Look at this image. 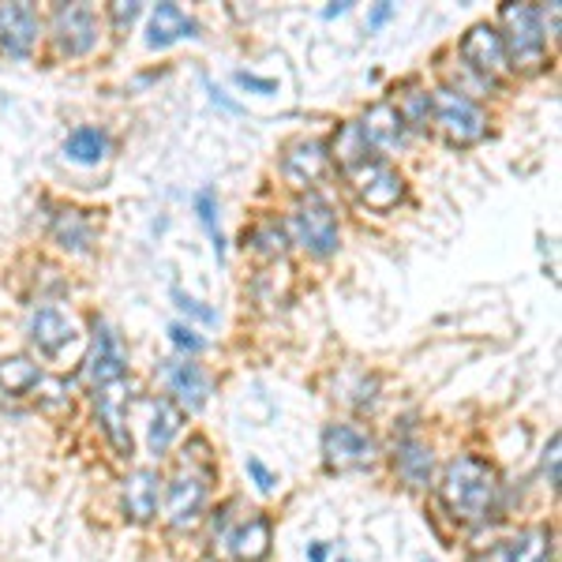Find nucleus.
<instances>
[{"label": "nucleus", "mask_w": 562, "mask_h": 562, "mask_svg": "<svg viewBox=\"0 0 562 562\" xmlns=\"http://www.w3.org/2000/svg\"><path fill=\"white\" fill-rule=\"evenodd\" d=\"M217 465L211 454V442L195 439L180 450L177 469L166 480V492H161V514H166V525L173 532H188L203 521L206 503H211V487H214Z\"/></svg>", "instance_id": "1"}, {"label": "nucleus", "mask_w": 562, "mask_h": 562, "mask_svg": "<svg viewBox=\"0 0 562 562\" xmlns=\"http://www.w3.org/2000/svg\"><path fill=\"white\" fill-rule=\"evenodd\" d=\"M498 473L476 454H458L439 476V498L447 514L461 525H484L498 506Z\"/></svg>", "instance_id": "2"}, {"label": "nucleus", "mask_w": 562, "mask_h": 562, "mask_svg": "<svg viewBox=\"0 0 562 562\" xmlns=\"http://www.w3.org/2000/svg\"><path fill=\"white\" fill-rule=\"evenodd\" d=\"M237 503H229L225 510H217L214 525V555L233 559V562H267L270 543H274V521L262 510H248L244 518H233Z\"/></svg>", "instance_id": "3"}, {"label": "nucleus", "mask_w": 562, "mask_h": 562, "mask_svg": "<svg viewBox=\"0 0 562 562\" xmlns=\"http://www.w3.org/2000/svg\"><path fill=\"white\" fill-rule=\"evenodd\" d=\"M503 20V49H506V65L518 71H540L543 57H548V34L540 26V8L532 4H503L498 12Z\"/></svg>", "instance_id": "4"}, {"label": "nucleus", "mask_w": 562, "mask_h": 562, "mask_svg": "<svg viewBox=\"0 0 562 562\" xmlns=\"http://www.w3.org/2000/svg\"><path fill=\"white\" fill-rule=\"evenodd\" d=\"M431 116L439 124V132L447 135V143L454 147H473L487 135V116L465 90L454 87H439L431 94Z\"/></svg>", "instance_id": "5"}, {"label": "nucleus", "mask_w": 562, "mask_h": 562, "mask_svg": "<svg viewBox=\"0 0 562 562\" xmlns=\"http://www.w3.org/2000/svg\"><path fill=\"white\" fill-rule=\"evenodd\" d=\"M379 458V442L368 428L352 420H334L323 428V465L330 473H360Z\"/></svg>", "instance_id": "6"}, {"label": "nucleus", "mask_w": 562, "mask_h": 562, "mask_svg": "<svg viewBox=\"0 0 562 562\" xmlns=\"http://www.w3.org/2000/svg\"><path fill=\"white\" fill-rule=\"evenodd\" d=\"M289 233H293V240L315 259L334 256L341 240L338 214H334V206L319 195H304L301 203L293 206V214H289Z\"/></svg>", "instance_id": "7"}, {"label": "nucleus", "mask_w": 562, "mask_h": 562, "mask_svg": "<svg viewBox=\"0 0 562 562\" xmlns=\"http://www.w3.org/2000/svg\"><path fill=\"white\" fill-rule=\"evenodd\" d=\"M346 177H349V188L357 192L360 203L371 206V211H379V214L394 211V206L405 199L402 173H397L386 158H379V154H371V158H364L360 166L346 169Z\"/></svg>", "instance_id": "8"}, {"label": "nucleus", "mask_w": 562, "mask_h": 562, "mask_svg": "<svg viewBox=\"0 0 562 562\" xmlns=\"http://www.w3.org/2000/svg\"><path fill=\"white\" fill-rule=\"evenodd\" d=\"M124 371H128V352H124L121 334L102 315H90V352L83 360V379L94 390H102L109 383H121Z\"/></svg>", "instance_id": "9"}, {"label": "nucleus", "mask_w": 562, "mask_h": 562, "mask_svg": "<svg viewBox=\"0 0 562 562\" xmlns=\"http://www.w3.org/2000/svg\"><path fill=\"white\" fill-rule=\"evenodd\" d=\"M49 38L65 57H87L98 45V15L87 4H57L49 12Z\"/></svg>", "instance_id": "10"}, {"label": "nucleus", "mask_w": 562, "mask_h": 562, "mask_svg": "<svg viewBox=\"0 0 562 562\" xmlns=\"http://www.w3.org/2000/svg\"><path fill=\"white\" fill-rule=\"evenodd\" d=\"M281 173L293 188H312L330 173V147L319 135H301L281 150Z\"/></svg>", "instance_id": "11"}, {"label": "nucleus", "mask_w": 562, "mask_h": 562, "mask_svg": "<svg viewBox=\"0 0 562 562\" xmlns=\"http://www.w3.org/2000/svg\"><path fill=\"white\" fill-rule=\"evenodd\" d=\"M94 413H98V424H102L109 447L116 450L121 458H132V394L124 390V379L121 383H109L102 390H94Z\"/></svg>", "instance_id": "12"}, {"label": "nucleus", "mask_w": 562, "mask_h": 562, "mask_svg": "<svg viewBox=\"0 0 562 562\" xmlns=\"http://www.w3.org/2000/svg\"><path fill=\"white\" fill-rule=\"evenodd\" d=\"M161 492H166V476L158 469L143 465L132 469L121 484V510L132 525H147L161 514Z\"/></svg>", "instance_id": "13"}, {"label": "nucleus", "mask_w": 562, "mask_h": 562, "mask_svg": "<svg viewBox=\"0 0 562 562\" xmlns=\"http://www.w3.org/2000/svg\"><path fill=\"white\" fill-rule=\"evenodd\" d=\"M161 383L169 390V402L180 413H199L211 397V375L195 364V360H166L158 368Z\"/></svg>", "instance_id": "14"}, {"label": "nucleus", "mask_w": 562, "mask_h": 562, "mask_svg": "<svg viewBox=\"0 0 562 562\" xmlns=\"http://www.w3.org/2000/svg\"><path fill=\"white\" fill-rule=\"evenodd\" d=\"M461 60H465L469 68L476 71V76H484L487 83H495V79L506 76V49H503V38H498V31L492 23H476L469 26V34L461 38Z\"/></svg>", "instance_id": "15"}, {"label": "nucleus", "mask_w": 562, "mask_h": 562, "mask_svg": "<svg viewBox=\"0 0 562 562\" xmlns=\"http://www.w3.org/2000/svg\"><path fill=\"white\" fill-rule=\"evenodd\" d=\"M390 461H394V473L402 476V484L416 487V492L435 484V454L416 431H405L402 439H394Z\"/></svg>", "instance_id": "16"}, {"label": "nucleus", "mask_w": 562, "mask_h": 562, "mask_svg": "<svg viewBox=\"0 0 562 562\" xmlns=\"http://www.w3.org/2000/svg\"><path fill=\"white\" fill-rule=\"evenodd\" d=\"M42 20L31 4H0V49L15 60H26L38 42Z\"/></svg>", "instance_id": "17"}, {"label": "nucleus", "mask_w": 562, "mask_h": 562, "mask_svg": "<svg viewBox=\"0 0 562 562\" xmlns=\"http://www.w3.org/2000/svg\"><path fill=\"white\" fill-rule=\"evenodd\" d=\"M26 334H31V341L38 346V352H45V357H60V352L76 341V323H71V315L60 312L57 304H42L31 312Z\"/></svg>", "instance_id": "18"}, {"label": "nucleus", "mask_w": 562, "mask_h": 562, "mask_svg": "<svg viewBox=\"0 0 562 562\" xmlns=\"http://www.w3.org/2000/svg\"><path fill=\"white\" fill-rule=\"evenodd\" d=\"M49 237L65 251H71V256H90L98 244V229L87 211H76V206H53Z\"/></svg>", "instance_id": "19"}, {"label": "nucleus", "mask_w": 562, "mask_h": 562, "mask_svg": "<svg viewBox=\"0 0 562 562\" xmlns=\"http://www.w3.org/2000/svg\"><path fill=\"white\" fill-rule=\"evenodd\" d=\"M360 132H364L371 150H397L405 147V135H409V124L402 121L394 102H375L368 105L364 121H357Z\"/></svg>", "instance_id": "20"}, {"label": "nucleus", "mask_w": 562, "mask_h": 562, "mask_svg": "<svg viewBox=\"0 0 562 562\" xmlns=\"http://www.w3.org/2000/svg\"><path fill=\"white\" fill-rule=\"evenodd\" d=\"M503 562H555V529L548 525H525L506 543H498Z\"/></svg>", "instance_id": "21"}, {"label": "nucleus", "mask_w": 562, "mask_h": 562, "mask_svg": "<svg viewBox=\"0 0 562 562\" xmlns=\"http://www.w3.org/2000/svg\"><path fill=\"white\" fill-rule=\"evenodd\" d=\"M143 409H147V450L154 458H166L180 428H184V413L169 397H150V402H143Z\"/></svg>", "instance_id": "22"}, {"label": "nucleus", "mask_w": 562, "mask_h": 562, "mask_svg": "<svg viewBox=\"0 0 562 562\" xmlns=\"http://www.w3.org/2000/svg\"><path fill=\"white\" fill-rule=\"evenodd\" d=\"M195 34H199V23L192 15L180 12L177 4H158L147 26V45L150 49H166V45H173L180 38H195Z\"/></svg>", "instance_id": "23"}, {"label": "nucleus", "mask_w": 562, "mask_h": 562, "mask_svg": "<svg viewBox=\"0 0 562 562\" xmlns=\"http://www.w3.org/2000/svg\"><path fill=\"white\" fill-rule=\"evenodd\" d=\"M244 248L251 251V256L267 259V262H281L289 251V233L285 225H278L274 217H267V222L251 225L248 233H244Z\"/></svg>", "instance_id": "24"}, {"label": "nucleus", "mask_w": 562, "mask_h": 562, "mask_svg": "<svg viewBox=\"0 0 562 562\" xmlns=\"http://www.w3.org/2000/svg\"><path fill=\"white\" fill-rule=\"evenodd\" d=\"M289 293H293V270H289L285 262H274V267L259 270L256 281H251V296H256V304L262 307L285 304Z\"/></svg>", "instance_id": "25"}, {"label": "nucleus", "mask_w": 562, "mask_h": 562, "mask_svg": "<svg viewBox=\"0 0 562 562\" xmlns=\"http://www.w3.org/2000/svg\"><path fill=\"white\" fill-rule=\"evenodd\" d=\"M330 147V158L338 161L341 169H352V166H360L364 158H371V150L368 147V139H364V132H360V124L357 121H346L338 128V135H334V143H326Z\"/></svg>", "instance_id": "26"}, {"label": "nucleus", "mask_w": 562, "mask_h": 562, "mask_svg": "<svg viewBox=\"0 0 562 562\" xmlns=\"http://www.w3.org/2000/svg\"><path fill=\"white\" fill-rule=\"evenodd\" d=\"M38 379H42L38 364H34L31 357H23V352L0 360V390H4V394H31Z\"/></svg>", "instance_id": "27"}, {"label": "nucleus", "mask_w": 562, "mask_h": 562, "mask_svg": "<svg viewBox=\"0 0 562 562\" xmlns=\"http://www.w3.org/2000/svg\"><path fill=\"white\" fill-rule=\"evenodd\" d=\"M105 150H109V139H105V132H98V128H76L65 139V154L71 161H79V166H98V161L105 158Z\"/></svg>", "instance_id": "28"}, {"label": "nucleus", "mask_w": 562, "mask_h": 562, "mask_svg": "<svg viewBox=\"0 0 562 562\" xmlns=\"http://www.w3.org/2000/svg\"><path fill=\"white\" fill-rule=\"evenodd\" d=\"M195 214H199V222H203L206 237H211V244H214L217 262H222L225 259V244H222V225H217V195L211 192V188H203V192L195 195Z\"/></svg>", "instance_id": "29"}, {"label": "nucleus", "mask_w": 562, "mask_h": 562, "mask_svg": "<svg viewBox=\"0 0 562 562\" xmlns=\"http://www.w3.org/2000/svg\"><path fill=\"white\" fill-rule=\"evenodd\" d=\"M34 397H38L42 409L53 416L71 413V394H68L65 379H38V383H34Z\"/></svg>", "instance_id": "30"}, {"label": "nucleus", "mask_w": 562, "mask_h": 562, "mask_svg": "<svg viewBox=\"0 0 562 562\" xmlns=\"http://www.w3.org/2000/svg\"><path fill=\"white\" fill-rule=\"evenodd\" d=\"M338 397H341L346 405H352V409L364 413V409H371V405L379 402V379H375V375H357L349 386H341V394H338Z\"/></svg>", "instance_id": "31"}, {"label": "nucleus", "mask_w": 562, "mask_h": 562, "mask_svg": "<svg viewBox=\"0 0 562 562\" xmlns=\"http://www.w3.org/2000/svg\"><path fill=\"white\" fill-rule=\"evenodd\" d=\"M397 113H402V121L409 124V128H428V116H431V94L428 90H413V94L402 98V105H397Z\"/></svg>", "instance_id": "32"}, {"label": "nucleus", "mask_w": 562, "mask_h": 562, "mask_svg": "<svg viewBox=\"0 0 562 562\" xmlns=\"http://www.w3.org/2000/svg\"><path fill=\"white\" fill-rule=\"evenodd\" d=\"M540 469H543V480H548L551 492H559V431L548 439L543 447V458H540Z\"/></svg>", "instance_id": "33"}, {"label": "nucleus", "mask_w": 562, "mask_h": 562, "mask_svg": "<svg viewBox=\"0 0 562 562\" xmlns=\"http://www.w3.org/2000/svg\"><path fill=\"white\" fill-rule=\"evenodd\" d=\"M169 338H173V346H177V349H184V352H203V349H206V341L199 338L192 326H184V323H173V326H169Z\"/></svg>", "instance_id": "34"}, {"label": "nucleus", "mask_w": 562, "mask_h": 562, "mask_svg": "<svg viewBox=\"0 0 562 562\" xmlns=\"http://www.w3.org/2000/svg\"><path fill=\"white\" fill-rule=\"evenodd\" d=\"M173 301H177V307H180V312L195 315L199 323H217V312H214V307H203V304H199V301H192V296H188L184 289H173Z\"/></svg>", "instance_id": "35"}, {"label": "nucleus", "mask_w": 562, "mask_h": 562, "mask_svg": "<svg viewBox=\"0 0 562 562\" xmlns=\"http://www.w3.org/2000/svg\"><path fill=\"white\" fill-rule=\"evenodd\" d=\"M248 473H251V480H256V487L262 495H274L278 492V476L270 473L267 465H262L259 458H248Z\"/></svg>", "instance_id": "36"}, {"label": "nucleus", "mask_w": 562, "mask_h": 562, "mask_svg": "<svg viewBox=\"0 0 562 562\" xmlns=\"http://www.w3.org/2000/svg\"><path fill=\"white\" fill-rule=\"evenodd\" d=\"M143 4H109V20H113L116 31H128V26L139 20Z\"/></svg>", "instance_id": "37"}, {"label": "nucleus", "mask_w": 562, "mask_h": 562, "mask_svg": "<svg viewBox=\"0 0 562 562\" xmlns=\"http://www.w3.org/2000/svg\"><path fill=\"white\" fill-rule=\"evenodd\" d=\"M237 83L248 87V90H259V94H274V79H259V76H248V71H237Z\"/></svg>", "instance_id": "38"}, {"label": "nucleus", "mask_w": 562, "mask_h": 562, "mask_svg": "<svg viewBox=\"0 0 562 562\" xmlns=\"http://www.w3.org/2000/svg\"><path fill=\"white\" fill-rule=\"evenodd\" d=\"M390 15H394V4H379L375 12L368 15V31H379V26H383Z\"/></svg>", "instance_id": "39"}, {"label": "nucleus", "mask_w": 562, "mask_h": 562, "mask_svg": "<svg viewBox=\"0 0 562 562\" xmlns=\"http://www.w3.org/2000/svg\"><path fill=\"white\" fill-rule=\"evenodd\" d=\"M326 555H330V543H323V540L307 543V562H326Z\"/></svg>", "instance_id": "40"}, {"label": "nucleus", "mask_w": 562, "mask_h": 562, "mask_svg": "<svg viewBox=\"0 0 562 562\" xmlns=\"http://www.w3.org/2000/svg\"><path fill=\"white\" fill-rule=\"evenodd\" d=\"M349 12V4H330L326 8V20H334V15H346Z\"/></svg>", "instance_id": "41"}, {"label": "nucleus", "mask_w": 562, "mask_h": 562, "mask_svg": "<svg viewBox=\"0 0 562 562\" xmlns=\"http://www.w3.org/2000/svg\"><path fill=\"white\" fill-rule=\"evenodd\" d=\"M341 562H352V559H341Z\"/></svg>", "instance_id": "42"}]
</instances>
